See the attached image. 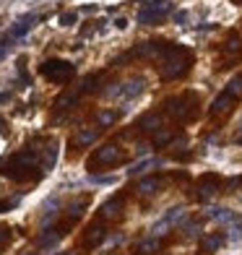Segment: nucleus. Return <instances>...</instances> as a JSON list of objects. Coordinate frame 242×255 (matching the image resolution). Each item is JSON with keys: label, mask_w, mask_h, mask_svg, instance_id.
I'll list each match as a JSON object with an SVG mask.
<instances>
[{"label": "nucleus", "mask_w": 242, "mask_h": 255, "mask_svg": "<svg viewBox=\"0 0 242 255\" xmlns=\"http://www.w3.org/2000/svg\"><path fill=\"white\" fill-rule=\"evenodd\" d=\"M34 164H37V154L34 151H18L3 164V175L10 177V180H29Z\"/></svg>", "instance_id": "1"}, {"label": "nucleus", "mask_w": 242, "mask_h": 255, "mask_svg": "<svg viewBox=\"0 0 242 255\" xmlns=\"http://www.w3.org/2000/svg\"><path fill=\"white\" fill-rule=\"evenodd\" d=\"M161 60H159V76L169 81V78H177L182 71H185V60L180 57V50L175 47H164L161 50Z\"/></svg>", "instance_id": "2"}, {"label": "nucleus", "mask_w": 242, "mask_h": 255, "mask_svg": "<svg viewBox=\"0 0 242 255\" xmlns=\"http://www.w3.org/2000/svg\"><path fill=\"white\" fill-rule=\"evenodd\" d=\"M42 76L47 78V81H52V84H68V81L73 78V73H76V68L68 63V60H44L42 63Z\"/></svg>", "instance_id": "3"}, {"label": "nucleus", "mask_w": 242, "mask_h": 255, "mask_svg": "<svg viewBox=\"0 0 242 255\" xmlns=\"http://www.w3.org/2000/svg\"><path fill=\"white\" fill-rule=\"evenodd\" d=\"M169 10H172L169 0H151V3H146L141 10H138V24H143V26L159 24L161 16H167Z\"/></svg>", "instance_id": "4"}, {"label": "nucleus", "mask_w": 242, "mask_h": 255, "mask_svg": "<svg viewBox=\"0 0 242 255\" xmlns=\"http://www.w3.org/2000/svg\"><path fill=\"white\" fill-rule=\"evenodd\" d=\"M143 86H146V81H143L141 76H133V78L125 81V84H120L118 89L107 91V94H110V97H118V99H135V97L143 91Z\"/></svg>", "instance_id": "5"}, {"label": "nucleus", "mask_w": 242, "mask_h": 255, "mask_svg": "<svg viewBox=\"0 0 242 255\" xmlns=\"http://www.w3.org/2000/svg\"><path fill=\"white\" fill-rule=\"evenodd\" d=\"M120 159V148L118 146H102L99 151L94 154V164L105 167V164H115Z\"/></svg>", "instance_id": "6"}, {"label": "nucleus", "mask_w": 242, "mask_h": 255, "mask_svg": "<svg viewBox=\"0 0 242 255\" xmlns=\"http://www.w3.org/2000/svg\"><path fill=\"white\" fill-rule=\"evenodd\" d=\"M206 216L214 219V222H222V224H229V222H235V219H237V214L232 211V208H224V206L206 208Z\"/></svg>", "instance_id": "7"}, {"label": "nucleus", "mask_w": 242, "mask_h": 255, "mask_svg": "<svg viewBox=\"0 0 242 255\" xmlns=\"http://www.w3.org/2000/svg\"><path fill=\"white\" fill-rule=\"evenodd\" d=\"M161 219H164L169 227H180V224H185V222H188V208H185V206H172Z\"/></svg>", "instance_id": "8"}, {"label": "nucleus", "mask_w": 242, "mask_h": 255, "mask_svg": "<svg viewBox=\"0 0 242 255\" xmlns=\"http://www.w3.org/2000/svg\"><path fill=\"white\" fill-rule=\"evenodd\" d=\"M222 242H224L222 235H206V237L201 240L198 253H201V255H211V253H216L219 248H222Z\"/></svg>", "instance_id": "9"}, {"label": "nucleus", "mask_w": 242, "mask_h": 255, "mask_svg": "<svg viewBox=\"0 0 242 255\" xmlns=\"http://www.w3.org/2000/svg\"><path fill=\"white\" fill-rule=\"evenodd\" d=\"M34 21H37L34 16H24V18L18 21V24H13V29L8 31L10 37H13V42H16V39H21V37H26V34H29V29L34 26Z\"/></svg>", "instance_id": "10"}, {"label": "nucleus", "mask_w": 242, "mask_h": 255, "mask_svg": "<svg viewBox=\"0 0 242 255\" xmlns=\"http://www.w3.org/2000/svg\"><path fill=\"white\" fill-rule=\"evenodd\" d=\"M167 112L175 115V118H188V115H185V99H180V97L167 99Z\"/></svg>", "instance_id": "11"}, {"label": "nucleus", "mask_w": 242, "mask_h": 255, "mask_svg": "<svg viewBox=\"0 0 242 255\" xmlns=\"http://www.w3.org/2000/svg\"><path fill=\"white\" fill-rule=\"evenodd\" d=\"M161 164H164L161 159H143V161H138V164H133V167L128 169V175L135 177V175H141V172H146L148 167H161Z\"/></svg>", "instance_id": "12"}, {"label": "nucleus", "mask_w": 242, "mask_h": 255, "mask_svg": "<svg viewBox=\"0 0 242 255\" xmlns=\"http://www.w3.org/2000/svg\"><path fill=\"white\" fill-rule=\"evenodd\" d=\"M97 130H94V128H84V130H78L76 133V146H91V143H94L97 141Z\"/></svg>", "instance_id": "13"}, {"label": "nucleus", "mask_w": 242, "mask_h": 255, "mask_svg": "<svg viewBox=\"0 0 242 255\" xmlns=\"http://www.w3.org/2000/svg\"><path fill=\"white\" fill-rule=\"evenodd\" d=\"M216 188H219V182H216L214 177H206V180H201V185H198V195H201V198H211V195L216 193Z\"/></svg>", "instance_id": "14"}, {"label": "nucleus", "mask_w": 242, "mask_h": 255, "mask_svg": "<svg viewBox=\"0 0 242 255\" xmlns=\"http://www.w3.org/2000/svg\"><path fill=\"white\" fill-rule=\"evenodd\" d=\"M76 102H78V91H65V94L57 97L55 107H57V110H68V107H71V104H76Z\"/></svg>", "instance_id": "15"}, {"label": "nucleus", "mask_w": 242, "mask_h": 255, "mask_svg": "<svg viewBox=\"0 0 242 255\" xmlns=\"http://www.w3.org/2000/svg\"><path fill=\"white\" fill-rule=\"evenodd\" d=\"M156 190H159V180L156 177H146V180L138 182V193H141V195H151Z\"/></svg>", "instance_id": "16"}, {"label": "nucleus", "mask_w": 242, "mask_h": 255, "mask_svg": "<svg viewBox=\"0 0 242 255\" xmlns=\"http://www.w3.org/2000/svg\"><path fill=\"white\" fill-rule=\"evenodd\" d=\"M161 125V118H159V112H148L141 118V128L143 130H156V128Z\"/></svg>", "instance_id": "17"}, {"label": "nucleus", "mask_w": 242, "mask_h": 255, "mask_svg": "<svg viewBox=\"0 0 242 255\" xmlns=\"http://www.w3.org/2000/svg\"><path fill=\"white\" fill-rule=\"evenodd\" d=\"M229 102H232V97H229L227 91H224L222 97H216V99H214V104H211V115H219V112H227V110H229Z\"/></svg>", "instance_id": "18"}, {"label": "nucleus", "mask_w": 242, "mask_h": 255, "mask_svg": "<svg viewBox=\"0 0 242 255\" xmlns=\"http://www.w3.org/2000/svg\"><path fill=\"white\" fill-rule=\"evenodd\" d=\"M102 240H105V227H91L89 229V237H86V245L94 248V245H99Z\"/></svg>", "instance_id": "19"}, {"label": "nucleus", "mask_w": 242, "mask_h": 255, "mask_svg": "<svg viewBox=\"0 0 242 255\" xmlns=\"http://www.w3.org/2000/svg\"><path fill=\"white\" fill-rule=\"evenodd\" d=\"M115 120H118V112H115V110H102V112L97 115V123H99L102 128H107V125H112Z\"/></svg>", "instance_id": "20"}, {"label": "nucleus", "mask_w": 242, "mask_h": 255, "mask_svg": "<svg viewBox=\"0 0 242 255\" xmlns=\"http://www.w3.org/2000/svg\"><path fill=\"white\" fill-rule=\"evenodd\" d=\"M55 161H57V146H47L42 167H44V169H52V167H55Z\"/></svg>", "instance_id": "21"}, {"label": "nucleus", "mask_w": 242, "mask_h": 255, "mask_svg": "<svg viewBox=\"0 0 242 255\" xmlns=\"http://www.w3.org/2000/svg\"><path fill=\"white\" fill-rule=\"evenodd\" d=\"M154 250H159V237H148V240H143L141 245H138V253H143V255L154 253Z\"/></svg>", "instance_id": "22"}, {"label": "nucleus", "mask_w": 242, "mask_h": 255, "mask_svg": "<svg viewBox=\"0 0 242 255\" xmlns=\"http://www.w3.org/2000/svg\"><path fill=\"white\" fill-rule=\"evenodd\" d=\"M227 94L229 97H242V76L232 78L229 81V86H227Z\"/></svg>", "instance_id": "23"}, {"label": "nucleus", "mask_w": 242, "mask_h": 255, "mask_svg": "<svg viewBox=\"0 0 242 255\" xmlns=\"http://www.w3.org/2000/svg\"><path fill=\"white\" fill-rule=\"evenodd\" d=\"M76 21H78L76 10H65V13H60V18H57V24H60V26H73Z\"/></svg>", "instance_id": "24"}, {"label": "nucleus", "mask_w": 242, "mask_h": 255, "mask_svg": "<svg viewBox=\"0 0 242 255\" xmlns=\"http://www.w3.org/2000/svg\"><path fill=\"white\" fill-rule=\"evenodd\" d=\"M57 240H60V235H57V232H50V235H42L39 237V245L42 248H55Z\"/></svg>", "instance_id": "25"}, {"label": "nucleus", "mask_w": 242, "mask_h": 255, "mask_svg": "<svg viewBox=\"0 0 242 255\" xmlns=\"http://www.w3.org/2000/svg\"><path fill=\"white\" fill-rule=\"evenodd\" d=\"M182 229H185V235H188V237H195V235H201V222L190 219V222L182 224Z\"/></svg>", "instance_id": "26"}, {"label": "nucleus", "mask_w": 242, "mask_h": 255, "mask_svg": "<svg viewBox=\"0 0 242 255\" xmlns=\"http://www.w3.org/2000/svg\"><path fill=\"white\" fill-rule=\"evenodd\" d=\"M118 211H120V201H107L102 206V216H115Z\"/></svg>", "instance_id": "27"}, {"label": "nucleus", "mask_w": 242, "mask_h": 255, "mask_svg": "<svg viewBox=\"0 0 242 255\" xmlns=\"http://www.w3.org/2000/svg\"><path fill=\"white\" fill-rule=\"evenodd\" d=\"M169 141H172V133H169V130H159V133L154 135V143H156V146H164V143H169Z\"/></svg>", "instance_id": "28"}, {"label": "nucleus", "mask_w": 242, "mask_h": 255, "mask_svg": "<svg viewBox=\"0 0 242 255\" xmlns=\"http://www.w3.org/2000/svg\"><path fill=\"white\" fill-rule=\"evenodd\" d=\"M240 47H242V44H240V37H237V34H232V37H229V42H227V52H240Z\"/></svg>", "instance_id": "29"}, {"label": "nucleus", "mask_w": 242, "mask_h": 255, "mask_svg": "<svg viewBox=\"0 0 242 255\" xmlns=\"http://www.w3.org/2000/svg\"><path fill=\"white\" fill-rule=\"evenodd\" d=\"M10 42H13V37H10V34H3V37H0V57H3V55L8 52Z\"/></svg>", "instance_id": "30"}, {"label": "nucleus", "mask_w": 242, "mask_h": 255, "mask_svg": "<svg viewBox=\"0 0 242 255\" xmlns=\"http://www.w3.org/2000/svg\"><path fill=\"white\" fill-rule=\"evenodd\" d=\"M84 206H86V201H78V203H73L71 208H68V216H71V219L81 216V208H84Z\"/></svg>", "instance_id": "31"}, {"label": "nucleus", "mask_w": 242, "mask_h": 255, "mask_svg": "<svg viewBox=\"0 0 242 255\" xmlns=\"http://www.w3.org/2000/svg\"><path fill=\"white\" fill-rule=\"evenodd\" d=\"M89 180L94 182V185H112L115 182V177H102V175H91Z\"/></svg>", "instance_id": "32"}, {"label": "nucleus", "mask_w": 242, "mask_h": 255, "mask_svg": "<svg viewBox=\"0 0 242 255\" xmlns=\"http://www.w3.org/2000/svg\"><path fill=\"white\" fill-rule=\"evenodd\" d=\"M175 24H177V26L188 24V10H177V13H175Z\"/></svg>", "instance_id": "33"}, {"label": "nucleus", "mask_w": 242, "mask_h": 255, "mask_svg": "<svg viewBox=\"0 0 242 255\" xmlns=\"http://www.w3.org/2000/svg\"><path fill=\"white\" fill-rule=\"evenodd\" d=\"M8 237H10V232H8L5 227H0V248H3L5 242H8Z\"/></svg>", "instance_id": "34"}, {"label": "nucleus", "mask_w": 242, "mask_h": 255, "mask_svg": "<svg viewBox=\"0 0 242 255\" xmlns=\"http://www.w3.org/2000/svg\"><path fill=\"white\" fill-rule=\"evenodd\" d=\"M13 206H16V201H0V214H3V211H10Z\"/></svg>", "instance_id": "35"}, {"label": "nucleus", "mask_w": 242, "mask_h": 255, "mask_svg": "<svg viewBox=\"0 0 242 255\" xmlns=\"http://www.w3.org/2000/svg\"><path fill=\"white\" fill-rule=\"evenodd\" d=\"M115 26H118V29H125V26H128V21H125V18H118V21H115Z\"/></svg>", "instance_id": "36"}, {"label": "nucleus", "mask_w": 242, "mask_h": 255, "mask_svg": "<svg viewBox=\"0 0 242 255\" xmlns=\"http://www.w3.org/2000/svg\"><path fill=\"white\" fill-rule=\"evenodd\" d=\"M0 102H8V94H0Z\"/></svg>", "instance_id": "37"}, {"label": "nucleus", "mask_w": 242, "mask_h": 255, "mask_svg": "<svg viewBox=\"0 0 242 255\" xmlns=\"http://www.w3.org/2000/svg\"><path fill=\"white\" fill-rule=\"evenodd\" d=\"M237 125H240V130H242V115H240V120H237Z\"/></svg>", "instance_id": "38"}]
</instances>
